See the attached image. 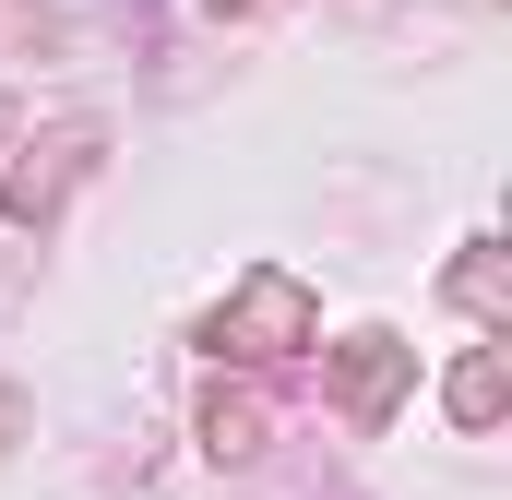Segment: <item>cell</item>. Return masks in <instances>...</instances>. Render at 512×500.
I'll return each mask as SVG.
<instances>
[{"mask_svg": "<svg viewBox=\"0 0 512 500\" xmlns=\"http://www.w3.org/2000/svg\"><path fill=\"white\" fill-rule=\"evenodd\" d=\"M215 346H239V358H286V346H310V298H298L286 274H251V286L215 310Z\"/></svg>", "mask_w": 512, "mask_h": 500, "instance_id": "cell-1", "label": "cell"}, {"mask_svg": "<svg viewBox=\"0 0 512 500\" xmlns=\"http://www.w3.org/2000/svg\"><path fill=\"white\" fill-rule=\"evenodd\" d=\"M84 167H96V131H48V143H24V167H12V191H0V203H12V227H48V215H60V191H72Z\"/></svg>", "mask_w": 512, "mask_h": 500, "instance_id": "cell-2", "label": "cell"}, {"mask_svg": "<svg viewBox=\"0 0 512 500\" xmlns=\"http://www.w3.org/2000/svg\"><path fill=\"white\" fill-rule=\"evenodd\" d=\"M334 393H346V417H393V393H405V346H393V334H346Z\"/></svg>", "mask_w": 512, "mask_h": 500, "instance_id": "cell-3", "label": "cell"}, {"mask_svg": "<svg viewBox=\"0 0 512 500\" xmlns=\"http://www.w3.org/2000/svg\"><path fill=\"white\" fill-rule=\"evenodd\" d=\"M262 429H274V417H262V393H203V453H215V465H251Z\"/></svg>", "mask_w": 512, "mask_h": 500, "instance_id": "cell-4", "label": "cell"}, {"mask_svg": "<svg viewBox=\"0 0 512 500\" xmlns=\"http://www.w3.org/2000/svg\"><path fill=\"white\" fill-rule=\"evenodd\" d=\"M453 417H465V429L501 417V358H465V370H453Z\"/></svg>", "mask_w": 512, "mask_h": 500, "instance_id": "cell-5", "label": "cell"}, {"mask_svg": "<svg viewBox=\"0 0 512 500\" xmlns=\"http://www.w3.org/2000/svg\"><path fill=\"white\" fill-rule=\"evenodd\" d=\"M453 298H465V310H501V262H489V239H477V262H453Z\"/></svg>", "mask_w": 512, "mask_h": 500, "instance_id": "cell-6", "label": "cell"}]
</instances>
